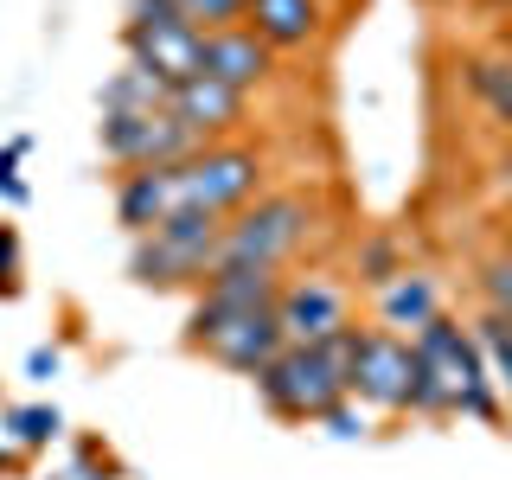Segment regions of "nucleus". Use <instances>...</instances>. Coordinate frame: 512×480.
I'll list each match as a JSON object with an SVG mask.
<instances>
[{
    "label": "nucleus",
    "instance_id": "5701e85b",
    "mask_svg": "<svg viewBox=\"0 0 512 480\" xmlns=\"http://www.w3.org/2000/svg\"><path fill=\"white\" fill-rule=\"evenodd\" d=\"M180 20L192 32H224V26H244V0H173Z\"/></svg>",
    "mask_w": 512,
    "mask_h": 480
},
{
    "label": "nucleus",
    "instance_id": "a211bd4d",
    "mask_svg": "<svg viewBox=\"0 0 512 480\" xmlns=\"http://www.w3.org/2000/svg\"><path fill=\"white\" fill-rule=\"evenodd\" d=\"M455 71H461V90H468L474 103L512 135V64L500 52H461Z\"/></svg>",
    "mask_w": 512,
    "mask_h": 480
},
{
    "label": "nucleus",
    "instance_id": "aec40b11",
    "mask_svg": "<svg viewBox=\"0 0 512 480\" xmlns=\"http://www.w3.org/2000/svg\"><path fill=\"white\" fill-rule=\"evenodd\" d=\"M468 333H474L480 359H487V372H493V391H500V404L512 410V320H506V314H487V308H474Z\"/></svg>",
    "mask_w": 512,
    "mask_h": 480
},
{
    "label": "nucleus",
    "instance_id": "0eeeda50",
    "mask_svg": "<svg viewBox=\"0 0 512 480\" xmlns=\"http://www.w3.org/2000/svg\"><path fill=\"white\" fill-rule=\"evenodd\" d=\"M276 327L282 346H327L333 333L352 327V288L333 269H295V276H282Z\"/></svg>",
    "mask_w": 512,
    "mask_h": 480
},
{
    "label": "nucleus",
    "instance_id": "39448f33",
    "mask_svg": "<svg viewBox=\"0 0 512 480\" xmlns=\"http://www.w3.org/2000/svg\"><path fill=\"white\" fill-rule=\"evenodd\" d=\"M250 384L276 423H320L333 404H346V365L327 346H282L263 372H250Z\"/></svg>",
    "mask_w": 512,
    "mask_h": 480
},
{
    "label": "nucleus",
    "instance_id": "a878e982",
    "mask_svg": "<svg viewBox=\"0 0 512 480\" xmlns=\"http://www.w3.org/2000/svg\"><path fill=\"white\" fill-rule=\"evenodd\" d=\"M320 429H327L333 442H365V436H372V423H365V404H352V397L320 416Z\"/></svg>",
    "mask_w": 512,
    "mask_h": 480
},
{
    "label": "nucleus",
    "instance_id": "f8f14e48",
    "mask_svg": "<svg viewBox=\"0 0 512 480\" xmlns=\"http://www.w3.org/2000/svg\"><path fill=\"white\" fill-rule=\"evenodd\" d=\"M244 26L276 58L308 52V45H320V32H327V0H244Z\"/></svg>",
    "mask_w": 512,
    "mask_h": 480
},
{
    "label": "nucleus",
    "instance_id": "dca6fc26",
    "mask_svg": "<svg viewBox=\"0 0 512 480\" xmlns=\"http://www.w3.org/2000/svg\"><path fill=\"white\" fill-rule=\"evenodd\" d=\"M167 90H173L167 77L122 58V71H109L96 84V116H148V109H167Z\"/></svg>",
    "mask_w": 512,
    "mask_h": 480
},
{
    "label": "nucleus",
    "instance_id": "cd10ccee",
    "mask_svg": "<svg viewBox=\"0 0 512 480\" xmlns=\"http://www.w3.org/2000/svg\"><path fill=\"white\" fill-rule=\"evenodd\" d=\"M58 372H64V346H32L26 352V378L32 384H52Z\"/></svg>",
    "mask_w": 512,
    "mask_h": 480
},
{
    "label": "nucleus",
    "instance_id": "9b49d317",
    "mask_svg": "<svg viewBox=\"0 0 512 480\" xmlns=\"http://www.w3.org/2000/svg\"><path fill=\"white\" fill-rule=\"evenodd\" d=\"M167 109L199 135V148H205V141H237L250 128V96L224 90V84H212V77H186V84H173Z\"/></svg>",
    "mask_w": 512,
    "mask_h": 480
},
{
    "label": "nucleus",
    "instance_id": "ddd939ff",
    "mask_svg": "<svg viewBox=\"0 0 512 480\" xmlns=\"http://www.w3.org/2000/svg\"><path fill=\"white\" fill-rule=\"evenodd\" d=\"M199 39H205V32H192V26H122V52H128V64H141V71L167 77V84H186V77H199Z\"/></svg>",
    "mask_w": 512,
    "mask_h": 480
},
{
    "label": "nucleus",
    "instance_id": "6e6552de",
    "mask_svg": "<svg viewBox=\"0 0 512 480\" xmlns=\"http://www.w3.org/2000/svg\"><path fill=\"white\" fill-rule=\"evenodd\" d=\"M96 154H103L116 173L180 167L186 154H199V135H192L173 109H148V116H103V122H96Z\"/></svg>",
    "mask_w": 512,
    "mask_h": 480
},
{
    "label": "nucleus",
    "instance_id": "f257e3e1",
    "mask_svg": "<svg viewBox=\"0 0 512 480\" xmlns=\"http://www.w3.org/2000/svg\"><path fill=\"white\" fill-rule=\"evenodd\" d=\"M410 365L448 397V410H455V416L487 423V429L506 423V404H500V391H493V372H487V359H480V346H474V333H468V320H461V314L442 308L429 327H416L410 333Z\"/></svg>",
    "mask_w": 512,
    "mask_h": 480
},
{
    "label": "nucleus",
    "instance_id": "1a4fd4ad",
    "mask_svg": "<svg viewBox=\"0 0 512 480\" xmlns=\"http://www.w3.org/2000/svg\"><path fill=\"white\" fill-rule=\"evenodd\" d=\"M346 397L378 416H404V397H410V340L384 327H365L359 346H352V365H346Z\"/></svg>",
    "mask_w": 512,
    "mask_h": 480
},
{
    "label": "nucleus",
    "instance_id": "423d86ee",
    "mask_svg": "<svg viewBox=\"0 0 512 480\" xmlns=\"http://www.w3.org/2000/svg\"><path fill=\"white\" fill-rule=\"evenodd\" d=\"M186 346L205 352V359L224 365V372L250 378L282 352V327H276V308H199V301H192Z\"/></svg>",
    "mask_w": 512,
    "mask_h": 480
},
{
    "label": "nucleus",
    "instance_id": "2eb2a0df",
    "mask_svg": "<svg viewBox=\"0 0 512 480\" xmlns=\"http://www.w3.org/2000/svg\"><path fill=\"white\" fill-rule=\"evenodd\" d=\"M442 308H448L442 282L429 276V269H404V276H391V282L378 288V327L397 333V340H410L416 327H429Z\"/></svg>",
    "mask_w": 512,
    "mask_h": 480
},
{
    "label": "nucleus",
    "instance_id": "4468645a",
    "mask_svg": "<svg viewBox=\"0 0 512 480\" xmlns=\"http://www.w3.org/2000/svg\"><path fill=\"white\" fill-rule=\"evenodd\" d=\"M109 205H116V224L128 237L154 231L167 212H180V192H173V167H135V173H116V192H109Z\"/></svg>",
    "mask_w": 512,
    "mask_h": 480
},
{
    "label": "nucleus",
    "instance_id": "9d476101",
    "mask_svg": "<svg viewBox=\"0 0 512 480\" xmlns=\"http://www.w3.org/2000/svg\"><path fill=\"white\" fill-rule=\"evenodd\" d=\"M276 64L282 58L250 26H224V32H205L199 39V77H212V84L237 90V96H263L276 84Z\"/></svg>",
    "mask_w": 512,
    "mask_h": 480
},
{
    "label": "nucleus",
    "instance_id": "4be33fe9",
    "mask_svg": "<svg viewBox=\"0 0 512 480\" xmlns=\"http://www.w3.org/2000/svg\"><path fill=\"white\" fill-rule=\"evenodd\" d=\"M474 301L487 314H506L512 320V256L506 250H493V256H480V263H474Z\"/></svg>",
    "mask_w": 512,
    "mask_h": 480
},
{
    "label": "nucleus",
    "instance_id": "b1692460",
    "mask_svg": "<svg viewBox=\"0 0 512 480\" xmlns=\"http://www.w3.org/2000/svg\"><path fill=\"white\" fill-rule=\"evenodd\" d=\"M26 154H32V135H13L7 148H0V199H7L13 212H20V205L32 199V186L20 180V160H26Z\"/></svg>",
    "mask_w": 512,
    "mask_h": 480
},
{
    "label": "nucleus",
    "instance_id": "f03ea898",
    "mask_svg": "<svg viewBox=\"0 0 512 480\" xmlns=\"http://www.w3.org/2000/svg\"><path fill=\"white\" fill-rule=\"evenodd\" d=\"M224 218L212 212H167L154 231L128 237V282L154 295H199V282L218 269Z\"/></svg>",
    "mask_w": 512,
    "mask_h": 480
},
{
    "label": "nucleus",
    "instance_id": "f3484780",
    "mask_svg": "<svg viewBox=\"0 0 512 480\" xmlns=\"http://www.w3.org/2000/svg\"><path fill=\"white\" fill-rule=\"evenodd\" d=\"M282 295V276L276 269H212L199 282V308H276Z\"/></svg>",
    "mask_w": 512,
    "mask_h": 480
},
{
    "label": "nucleus",
    "instance_id": "c756f323",
    "mask_svg": "<svg viewBox=\"0 0 512 480\" xmlns=\"http://www.w3.org/2000/svg\"><path fill=\"white\" fill-rule=\"evenodd\" d=\"M493 52H500V58L512 64V26H500V32H493Z\"/></svg>",
    "mask_w": 512,
    "mask_h": 480
},
{
    "label": "nucleus",
    "instance_id": "7c9ffc66",
    "mask_svg": "<svg viewBox=\"0 0 512 480\" xmlns=\"http://www.w3.org/2000/svg\"><path fill=\"white\" fill-rule=\"evenodd\" d=\"M13 468H20V448H7V442H0V474H13Z\"/></svg>",
    "mask_w": 512,
    "mask_h": 480
},
{
    "label": "nucleus",
    "instance_id": "473e14b6",
    "mask_svg": "<svg viewBox=\"0 0 512 480\" xmlns=\"http://www.w3.org/2000/svg\"><path fill=\"white\" fill-rule=\"evenodd\" d=\"M480 7H512V0H480Z\"/></svg>",
    "mask_w": 512,
    "mask_h": 480
},
{
    "label": "nucleus",
    "instance_id": "6ab92c4d",
    "mask_svg": "<svg viewBox=\"0 0 512 480\" xmlns=\"http://www.w3.org/2000/svg\"><path fill=\"white\" fill-rule=\"evenodd\" d=\"M58 436H64L58 404H7L0 410V442L20 448V455H39V448H52Z\"/></svg>",
    "mask_w": 512,
    "mask_h": 480
},
{
    "label": "nucleus",
    "instance_id": "c85d7f7f",
    "mask_svg": "<svg viewBox=\"0 0 512 480\" xmlns=\"http://www.w3.org/2000/svg\"><path fill=\"white\" fill-rule=\"evenodd\" d=\"M493 192H500V205L512 212V141H506L500 154H493Z\"/></svg>",
    "mask_w": 512,
    "mask_h": 480
},
{
    "label": "nucleus",
    "instance_id": "412c9836",
    "mask_svg": "<svg viewBox=\"0 0 512 480\" xmlns=\"http://www.w3.org/2000/svg\"><path fill=\"white\" fill-rule=\"evenodd\" d=\"M410 269V256H404V237L397 231H372V237H359V250H352V276H359V288H378L391 282V276H404Z\"/></svg>",
    "mask_w": 512,
    "mask_h": 480
},
{
    "label": "nucleus",
    "instance_id": "bb28decb",
    "mask_svg": "<svg viewBox=\"0 0 512 480\" xmlns=\"http://www.w3.org/2000/svg\"><path fill=\"white\" fill-rule=\"evenodd\" d=\"M122 26H186L173 0H122Z\"/></svg>",
    "mask_w": 512,
    "mask_h": 480
},
{
    "label": "nucleus",
    "instance_id": "20e7f679",
    "mask_svg": "<svg viewBox=\"0 0 512 480\" xmlns=\"http://www.w3.org/2000/svg\"><path fill=\"white\" fill-rule=\"evenodd\" d=\"M173 192H180V212L231 218V212H244L250 199L269 192V154L250 148L244 135L237 141H205L199 154H186L180 167H173Z\"/></svg>",
    "mask_w": 512,
    "mask_h": 480
},
{
    "label": "nucleus",
    "instance_id": "393cba45",
    "mask_svg": "<svg viewBox=\"0 0 512 480\" xmlns=\"http://www.w3.org/2000/svg\"><path fill=\"white\" fill-rule=\"evenodd\" d=\"M20 288H26V276H20V224L0 218V301H20Z\"/></svg>",
    "mask_w": 512,
    "mask_h": 480
},
{
    "label": "nucleus",
    "instance_id": "2f4dec72",
    "mask_svg": "<svg viewBox=\"0 0 512 480\" xmlns=\"http://www.w3.org/2000/svg\"><path fill=\"white\" fill-rule=\"evenodd\" d=\"M500 250L512 256V212H506V224H500Z\"/></svg>",
    "mask_w": 512,
    "mask_h": 480
},
{
    "label": "nucleus",
    "instance_id": "7ed1b4c3",
    "mask_svg": "<svg viewBox=\"0 0 512 480\" xmlns=\"http://www.w3.org/2000/svg\"><path fill=\"white\" fill-rule=\"evenodd\" d=\"M314 199L308 192H263L244 212L224 218V244H218V269H282L301 256V244L314 237Z\"/></svg>",
    "mask_w": 512,
    "mask_h": 480
}]
</instances>
